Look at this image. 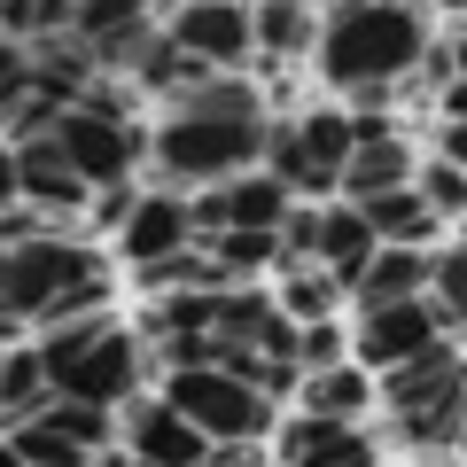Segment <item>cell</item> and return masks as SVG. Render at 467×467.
I'll list each match as a JSON object with an SVG mask.
<instances>
[{"mask_svg": "<svg viewBox=\"0 0 467 467\" xmlns=\"http://www.w3.org/2000/svg\"><path fill=\"white\" fill-rule=\"evenodd\" d=\"M265 101L250 78H202L195 94L171 101V117L156 125V171L171 187H226L234 171L265 164Z\"/></svg>", "mask_w": 467, "mask_h": 467, "instance_id": "1", "label": "cell"}, {"mask_svg": "<svg viewBox=\"0 0 467 467\" xmlns=\"http://www.w3.org/2000/svg\"><path fill=\"white\" fill-rule=\"evenodd\" d=\"M429 24H420V8H405V0H335L327 16H319V78L335 86V94L367 101V94H389L398 78H413L420 55H429Z\"/></svg>", "mask_w": 467, "mask_h": 467, "instance_id": "2", "label": "cell"}, {"mask_svg": "<svg viewBox=\"0 0 467 467\" xmlns=\"http://www.w3.org/2000/svg\"><path fill=\"white\" fill-rule=\"evenodd\" d=\"M39 367H47V398H70V405H133L140 398V335L117 327V319H78V327H55L39 335Z\"/></svg>", "mask_w": 467, "mask_h": 467, "instance_id": "3", "label": "cell"}, {"mask_svg": "<svg viewBox=\"0 0 467 467\" xmlns=\"http://www.w3.org/2000/svg\"><path fill=\"white\" fill-rule=\"evenodd\" d=\"M382 405H389L398 444H420V451L467 444V358H460V343H436L413 367L382 374Z\"/></svg>", "mask_w": 467, "mask_h": 467, "instance_id": "4", "label": "cell"}, {"mask_svg": "<svg viewBox=\"0 0 467 467\" xmlns=\"http://www.w3.org/2000/svg\"><path fill=\"white\" fill-rule=\"evenodd\" d=\"M350 149H358L350 101H343V109H304L296 125H273V133H265V171L288 187V195H312V202H327L335 187H343Z\"/></svg>", "mask_w": 467, "mask_h": 467, "instance_id": "5", "label": "cell"}, {"mask_svg": "<svg viewBox=\"0 0 467 467\" xmlns=\"http://www.w3.org/2000/svg\"><path fill=\"white\" fill-rule=\"evenodd\" d=\"M164 398L180 405L211 444H265L273 436V398L257 382H242V374H226V367H171Z\"/></svg>", "mask_w": 467, "mask_h": 467, "instance_id": "6", "label": "cell"}, {"mask_svg": "<svg viewBox=\"0 0 467 467\" xmlns=\"http://www.w3.org/2000/svg\"><path fill=\"white\" fill-rule=\"evenodd\" d=\"M101 257L86 250L78 234H39V242H16L8 250V312L24 319V327H39L47 319V304L63 296V288L94 281Z\"/></svg>", "mask_w": 467, "mask_h": 467, "instance_id": "7", "label": "cell"}, {"mask_svg": "<svg viewBox=\"0 0 467 467\" xmlns=\"http://www.w3.org/2000/svg\"><path fill=\"white\" fill-rule=\"evenodd\" d=\"M171 47H187L211 78H242L257 63V24H250V0H180L164 24Z\"/></svg>", "mask_w": 467, "mask_h": 467, "instance_id": "8", "label": "cell"}, {"mask_svg": "<svg viewBox=\"0 0 467 467\" xmlns=\"http://www.w3.org/2000/svg\"><path fill=\"white\" fill-rule=\"evenodd\" d=\"M55 140H63V156L86 171L94 195H101V187H125V180L140 171V149H149L133 117H101V109H86V101L55 125Z\"/></svg>", "mask_w": 467, "mask_h": 467, "instance_id": "9", "label": "cell"}, {"mask_svg": "<svg viewBox=\"0 0 467 467\" xmlns=\"http://www.w3.org/2000/svg\"><path fill=\"white\" fill-rule=\"evenodd\" d=\"M444 343V319H436L429 296H405V304H374V312H358V335H350V358L367 374H398L413 367L420 350Z\"/></svg>", "mask_w": 467, "mask_h": 467, "instance_id": "10", "label": "cell"}, {"mask_svg": "<svg viewBox=\"0 0 467 467\" xmlns=\"http://www.w3.org/2000/svg\"><path fill=\"white\" fill-rule=\"evenodd\" d=\"M211 436L180 413L171 398H140L125 405V460L133 467H211Z\"/></svg>", "mask_w": 467, "mask_h": 467, "instance_id": "11", "label": "cell"}, {"mask_svg": "<svg viewBox=\"0 0 467 467\" xmlns=\"http://www.w3.org/2000/svg\"><path fill=\"white\" fill-rule=\"evenodd\" d=\"M202 234H195V202L180 195V187H149V195L133 202V218L117 226V250H125V265L133 273H149V265H164V257H180V250H195Z\"/></svg>", "mask_w": 467, "mask_h": 467, "instance_id": "12", "label": "cell"}, {"mask_svg": "<svg viewBox=\"0 0 467 467\" xmlns=\"http://www.w3.org/2000/svg\"><path fill=\"white\" fill-rule=\"evenodd\" d=\"M281 467H382V444L367 436V420H312L296 413L281 429Z\"/></svg>", "mask_w": 467, "mask_h": 467, "instance_id": "13", "label": "cell"}, {"mask_svg": "<svg viewBox=\"0 0 467 467\" xmlns=\"http://www.w3.org/2000/svg\"><path fill=\"white\" fill-rule=\"evenodd\" d=\"M16 164H24V202H32V211H47V218H70V211H86V202H94L86 171L63 156V140H55V133H39V140H16Z\"/></svg>", "mask_w": 467, "mask_h": 467, "instance_id": "14", "label": "cell"}, {"mask_svg": "<svg viewBox=\"0 0 467 467\" xmlns=\"http://www.w3.org/2000/svg\"><path fill=\"white\" fill-rule=\"evenodd\" d=\"M374 405H382V398H374V374L358 367V358L319 367V374H304V382H296V413H312V420H350V429H358Z\"/></svg>", "mask_w": 467, "mask_h": 467, "instance_id": "15", "label": "cell"}, {"mask_svg": "<svg viewBox=\"0 0 467 467\" xmlns=\"http://www.w3.org/2000/svg\"><path fill=\"white\" fill-rule=\"evenodd\" d=\"M374 250H382V242H374V226H367L358 202H327V211H319V265L343 288H358V273L374 265Z\"/></svg>", "mask_w": 467, "mask_h": 467, "instance_id": "16", "label": "cell"}, {"mask_svg": "<svg viewBox=\"0 0 467 467\" xmlns=\"http://www.w3.org/2000/svg\"><path fill=\"white\" fill-rule=\"evenodd\" d=\"M250 24H257V63H304L319 47L312 0H250Z\"/></svg>", "mask_w": 467, "mask_h": 467, "instance_id": "17", "label": "cell"}, {"mask_svg": "<svg viewBox=\"0 0 467 467\" xmlns=\"http://www.w3.org/2000/svg\"><path fill=\"white\" fill-rule=\"evenodd\" d=\"M358 211H367L374 242H389V250H429L436 234H444V218L429 211V195H420V187H389V195H367Z\"/></svg>", "mask_w": 467, "mask_h": 467, "instance_id": "18", "label": "cell"}, {"mask_svg": "<svg viewBox=\"0 0 467 467\" xmlns=\"http://www.w3.org/2000/svg\"><path fill=\"white\" fill-rule=\"evenodd\" d=\"M413 171H420V156L405 149V133H398V140H358V149H350V164H343V202H367V195H389V187H413Z\"/></svg>", "mask_w": 467, "mask_h": 467, "instance_id": "19", "label": "cell"}, {"mask_svg": "<svg viewBox=\"0 0 467 467\" xmlns=\"http://www.w3.org/2000/svg\"><path fill=\"white\" fill-rule=\"evenodd\" d=\"M358 312H374V304H405V296H429V250H374V265L358 273Z\"/></svg>", "mask_w": 467, "mask_h": 467, "instance_id": "20", "label": "cell"}, {"mask_svg": "<svg viewBox=\"0 0 467 467\" xmlns=\"http://www.w3.org/2000/svg\"><path fill=\"white\" fill-rule=\"evenodd\" d=\"M343 296H350V288L335 281L327 265H288V273H281V288H273V304H281L296 327H319V319H335V312H343Z\"/></svg>", "mask_w": 467, "mask_h": 467, "instance_id": "21", "label": "cell"}, {"mask_svg": "<svg viewBox=\"0 0 467 467\" xmlns=\"http://www.w3.org/2000/svg\"><path fill=\"white\" fill-rule=\"evenodd\" d=\"M202 250L218 257V273H226V281H250V273H281V234H265V226H226V234H211Z\"/></svg>", "mask_w": 467, "mask_h": 467, "instance_id": "22", "label": "cell"}, {"mask_svg": "<svg viewBox=\"0 0 467 467\" xmlns=\"http://www.w3.org/2000/svg\"><path fill=\"white\" fill-rule=\"evenodd\" d=\"M47 405V367H39V343H16L8 367H0V429H16Z\"/></svg>", "mask_w": 467, "mask_h": 467, "instance_id": "23", "label": "cell"}, {"mask_svg": "<svg viewBox=\"0 0 467 467\" xmlns=\"http://www.w3.org/2000/svg\"><path fill=\"white\" fill-rule=\"evenodd\" d=\"M32 420L63 429V436H70L78 451H101V444H117V436H125V420H117L109 405H70V398H47V405L32 413Z\"/></svg>", "mask_w": 467, "mask_h": 467, "instance_id": "24", "label": "cell"}, {"mask_svg": "<svg viewBox=\"0 0 467 467\" xmlns=\"http://www.w3.org/2000/svg\"><path fill=\"white\" fill-rule=\"evenodd\" d=\"M429 304H436V319H444V335L467 327V242H451V250L429 257Z\"/></svg>", "mask_w": 467, "mask_h": 467, "instance_id": "25", "label": "cell"}, {"mask_svg": "<svg viewBox=\"0 0 467 467\" xmlns=\"http://www.w3.org/2000/svg\"><path fill=\"white\" fill-rule=\"evenodd\" d=\"M413 187L429 195V211L444 218V226H451V218H467V171H460V164H444V156H420Z\"/></svg>", "mask_w": 467, "mask_h": 467, "instance_id": "26", "label": "cell"}, {"mask_svg": "<svg viewBox=\"0 0 467 467\" xmlns=\"http://www.w3.org/2000/svg\"><path fill=\"white\" fill-rule=\"evenodd\" d=\"M319 211H327V202H296V211L281 218V273L288 265H319Z\"/></svg>", "mask_w": 467, "mask_h": 467, "instance_id": "27", "label": "cell"}, {"mask_svg": "<svg viewBox=\"0 0 467 467\" xmlns=\"http://www.w3.org/2000/svg\"><path fill=\"white\" fill-rule=\"evenodd\" d=\"M24 94H32V47L0 32V125L16 117V101H24Z\"/></svg>", "mask_w": 467, "mask_h": 467, "instance_id": "28", "label": "cell"}, {"mask_svg": "<svg viewBox=\"0 0 467 467\" xmlns=\"http://www.w3.org/2000/svg\"><path fill=\"white\" fill-rule=\"evenodd\" d=\"M319 367H343V327H335V319L296 327V374H319Z\"/></svg>", "mask_w": 467, "mask_h": 467, "instance_id": "29", "label": "cell"}, {"mask_svg": "<svg viewBox=\"0 0 467 467\" xmlns=\"http://www.w3.org/2000/svg\"><path fill=\"white\" fill-rule=\"evenodd\" d=\"M24 202V164H16V140H0V211Z\"/></svg>", "mask_w": 467, "mask_h": 467, "instance_id": "30", "label": "cell"}, {"mask_svg": "<svg viewBox=\"0 0 467 467\" xmlns=\"http://www.w3.org/2000/svg\"><path fill=\"white\" fill-rule=\"evenodd\" d=\"M436 156L467 171V117H444V125H436Z\"/></svg>", "mask_w": 467, "mask_h": 467, "instance_id": "31", "label": "cell"}, {"mask_svg": "<svg viewBox=\"0 0 467 467\" xmlns=\"http://www.w3.org/2000/svg\"><path fill=\"white\" fill-rule=\"evenodd\" d=\"M211 467H265V451H257V444H218Z\"/></svg>", "mask_w": 467, "mask_h": 467, "instance_id": "32", "label": "cell"}, {"mask_svg": "<svg viewBox=\"0 0 467 467\" xmlns=\"http://www.w3.org/2000/svg\"><path fill=\"white\" fill-rule=\"evenodd\" d=\"M436 109H444V117H467V78H451L444 94H436Z\"/></svg>", "mask_w": 467, "mask_h": 467, "instance_id": "33", "label": "cell"}, {"mask_svg": "<svg viewBox=\"0 0 467 467\" xmlns=\"http://www.w3.org/2000/svg\"><path fill=\"white\" fill-rule=\"evenodd\" d=\"M0 312H8V242H0Z\"/></svg>", "mask_w": 467, "mask_h": 467, "instance_id": "34", "label": "cell"}, {"mask_svg": "<svg viewBox=\"0 0 467 467\" xmlns=\"http://www.w3.org/2000/svg\"><path fill=\"white\" fill-rule=\"evenodd\" d=\"M0 467H24V460H16V444H8V436H0Z\"/></svg>", "mask_w": 467, "mask_h": 467, "instance_id": "35", "label": "cell"}, {"mask_svg": "<svg viewBox=\"0 0 467 467\" xmlns=\"http://www.w3.org/2000/svg\"><path fill=\"white\" fill-rule=\"evenodd\" d=\"M405 8H444V0H405Z\"/></svg>", "mask_w": 467, "mask_h": 467, "instance_id": "36", "label": "cell"}, {"mask_svg": "<svg viewBox=\"0 0 467 467\" xmlns=\"http://www.w3.org/2000/svg\"><path fill=\"white\" fill-rule=\"evenodd\" d=\"M8 350H16V343H0V367H8Z\"/></svg>", "mask_w": 467, "mask_h": 467, "instance_id": "37", "label": "cell"}, {"mask_svg": "<svg viewBox=\"0 0 467 467\" xmlns=\"http://www.w3.org/2000/svg\"><path fill=\"white\" fill-rule=\"evenodd\" d=\"M444 8H467V0H444Z\"/></svg>", "mask_w": 467, "mask_h": 467, "instance_id": "38", "label": "cell"}]
</instances>
